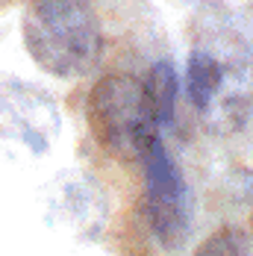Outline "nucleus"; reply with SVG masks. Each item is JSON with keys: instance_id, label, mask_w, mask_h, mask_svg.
Here are the masks:
<instances>
[{"instance_id": "423d86ee", "label": "nucleus", "mask_w": 253, "mask_h": 256, "mask_svg": "<svg viewBox=\"0 0 253 256\" xmlns=\"http://www.w3.org/2000/svg\"><path fill=\"white\" fill-rule=\"evenodd\" d=\"M194 256H248V236L238 227H218L198 244Z\"/></svg>"}, {"instance_id": "f257e3e1", "label": "nucleus", "mask_w": 253, "mask_h": 256, "mask_svg": "<svg viewBox=\"0 0 253 256\" xmlns=\"http://www.w3.org/2000/svg\"><path fill=\"white\" fill-rule=\"evenodd\" d=\"M188 100L218 132H232L248 121L253 103V71L248 44L224 21L206 24L188 50Z\"/></svg>"}, {"instance_id": "20e7f679", "label": "nucleus", "mask_w": 253, "mask_h": 256, "mask_svg": "<svg viewBox=\"0 0 253 256\" xmlns=\"http://www.w3.org/2000/svg\"><path fill=\"white\" fill-rule=\"evenodd\" d=\"M144 162V198L148 218L156 238L168 248L180 244L188 232V192L177 162L165 150L162 138L153 144Z\"/></svg>"}, {"instance_id": "f03ea898", "label": "nucleus", "mask_w": 253, "mask_h": 256, "mask_svg": "<svg viewBox=\"0 0 253 256\" xmlns=\"http://www.w3.org/2000/svg\"><path fill=\"white\" fill-rule=\"evenodd\" d=\"M24 48L50 77H86L103 53V36L86 0H30Z\"/></svg>"}, {"instance_id": "7ed1b4c3", "label": "nucleus", "mask_w": 253, "mask_h": 256, "mask_svg": "<svg viewBox=\"0 0 253 256\" xmlns=\"http://www.w3.org/2000/svg\"><path fill=\"white\" fill-rule=\"evenodd\" d=\"M88 124L94 138L124 162H142L159 142V124L144 92V80L130 74H109L92 88Z\"/></svg>"}, {"instance_id": "39448f33", "label": "nucleus", "mask_w": 253, "mask_h": 256, "mask_svg": "<svg viewBox=\"0 0 253 256\" xmlns=\"http://www.w3.org/2000/svg\"><path fill=\"white\" fill-rule=\"evenodd\" d=\"M144 92H148L150 109H153V115H156V124L165 127V124L174 118V109H177L180 80H177L174 65L156 62L150 68V74H148V80H144Z\"/></svg>"}]
</instances>
